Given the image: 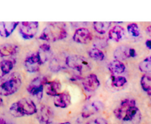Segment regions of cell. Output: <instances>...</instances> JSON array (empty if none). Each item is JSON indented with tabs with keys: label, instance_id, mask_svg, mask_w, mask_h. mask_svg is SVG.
I'll return each instance as SVG.
<instances>
[{
	"label": "cell",
	"instance_id": "ffe728a7",
	"mask_svg": "<svg viewBox=\"0 0 151 124\" xmlns=\"http://www.w3.org/2000/svg\"><path fill=\"white\" fill-rule=\"evenodd\" d=\"M15 64L14 59H5L0 61V77H4L11 73Z\"/></svg>",
	"mask_w": 151,
	"mask_h": 124
},
{
	"label": "cell",
	"instance_id": "4316f807",
	"mask_svg": "<svg viewBox=\"0 0 151 124\" xmlns=\"http://www.w3.org/2000/svg\"><path fill=\"white\" fill-rule=\"evenodd\" d=\"M66 65V64H64V63H62L61 61V60L57 58H55L51 59V61H50V68L51 70V71L58 72L60 71L62 68H64V66Z\"/></svg>",
	"mask_w": 151,
	"mask_h": 124
},
{
	"label": "cell",
	"instance_id": "f546056e",
	"mask_svg": "<svg viewBox=\"0 0 151 124\" xmlns=\"http://www.w3.org/2000/svg\"><path fill=\"white\" fill-rule=\"evenodd\" d=\"M88 124H108L107 121L103 118H96L95 119L90 120Z\"/></svg>",
	"mask_w": 151,
	"mask_h": 124
},
{
	"label": "cell",
	"instance_id": "3957f363",
	"mask_svg": "<svg viewBox=\"0 0 151 124\" xmlns=\"http://www.w3.org/2000/svg\"><path fill=\"white\" fill-rule=\"evenodd\" d=\"M21 85L22 78L19 73H12L0 84V95L9 96L14 94L19 90Z\"/></svg>",
	"mask_w": 151,
	"mask_h": 124
},
{
	"label": "cell",
	"instance_id": "6da1fadb",
	"mask_svg": "<svg viewBox=\"0 0 151 124\" xmlns=\"http://www.w3.org/2000/svg\"><path fill=\"white\" fill-rule=\"evenodd\" d=\"M68 36L66 24L62 22H53L47 24L42 30L40 39L46 41H57Z\"/></svg>",
	"mask_w": 151,
	"mask_h": 124
},
{
	"label": "cell",
	"instance_id": "30bf717a",
	"mask_svg": "<svg viewBox=\"0 0 151 124\" xmlns=\"http://www.w3.org/2000/svg\"><path fill=\"white\" fill-rule=\"evenodd\" d=\"M82 85L85 91L93 92L99 87L100 81L96 75L90 74L82 79Z\"/></svg>",
	"mask_w": 151,
	"mask_h": 124
},
{
	"label": "cell",
	"instance_id": "7a4b0ae2",
	"mask_svg": "<svg viewBox=\"0 0 151 124\" xmlns=\"http://www.w3.org/2000/svg\"><path fill=\"white\" fill-rule=\"evenodd\" d=\"M9 110L13 116L21 118L24 115H34L38 109L33 100L29 98H22L13 103Z\"/></svg>",
	"mask_w": 151,
	"mask_h": 124
},
{
	"label": "cell",
	"instance_id": "e575fe53",
	"mask_svg": "<svg viewBox=\"0 0 151 124\" xmlns=\"http://www.w3.org/2000/svg\"><path fill=\"white\" fill-rule=\"evenodd\" d=\"M59 124H71V123L69 122H65V123H59Z\"/></svg>",
	"mask_w": 151,
	"mask_h": 124
},
{
	"label": "cell",
	"instance_id": "9c48e42d",
	"mask_svg": "<svg viewBox=\"0 0 151 124\" xmlns=\"http://www.w3.org/2000/svg\"><path fill=\"white\" fill-rule=\"evenodd\" d=\"M73 39L75 42L79 44H88L93 39V36L88 29L81 27L76 30Z\"/></svg>",
	"mask_w": 151,
	"mask_h": 124
},
{
	"label": "cell",
	"instance_id": "52a82bcc",
	"mask_svg": "<svg viewBox=\"0 0 151 124\" xmlns=\"http://www.w3.org/2000/svg\"><path fill=\"white\" fill-rule=\"evenodd\" d=\"M41 65L42 64L37 52L29 53L24 59V67L28 73H36L40 70Z\"/></svg>",
	"mask_w": 151,
	"mask_h": 124
},
{
	"label": "cell",
	"instance_id": "8fae6325",
	"mask_svg": "<svg viewBox=\"0 0 151 124\" xmlns=\"http://www.w3.org/2000/svg\"><path fill=\"white\" fill-rule=\"evenodd\" d=\"M134 106H136V102L134 99H124L121 102L119 106L114 110V115L117 119L122 120L127 111Z\"/></svg>",
	"mask_w": 151,
	"mask_h": 124
},
{
	"label": "cell",
	"instance_id": "4dcf8cb0",
	"mask_svg": "<svg viewBox=\"0 0 151 124\" xmlns=\"http://www.w3.org/2000/svg\"><path fill=\"white\" fill-rule=\"evenodd\" d=\"M145 45L147 47L149 50H151V40L147 39L146 41H145Z\"/></svg>",
	"mask_w": 151,
	"mask_h": 124
},
{
	"label": "cell",
	"instance_id": "ba28073f",
	"mask_svg": "<svg viewBox=\"0 0 151 124\" xmlns=\"http://www.w3.org/2000/svg\"><path fill=\"white\" fill-rule=\"evenodd\" d=\"M38 120L42 124H50L53 120V109L48 106L42 105L40 109L36 112Z\"/></svg>",
	"mask_w": 151,
	"mask_h": 124
},
{
	"label": "cell",
	"instance_id": "5b68a950",
	"mask_svg": "<svg viewBox=\"0 0 151 124\" xmlns=\"http://www.w3.org/2000/svg\"><path fill=\"white\" fill-rule=\"evenodd\" d=\"M47 79L44 76H39L31 81L27 86V91L30 95L36 97L38 100H41L43 96V91Z\"/></svg>",
	"mask_w": 151,
	"mask_h": 124
},
{
	"label": "cell",
	"instance_id": "44dd1931",
	"mask_svg": "<svg viewBox=\"0 0 151 124\" xmlns=\"http://www.w3.org/2000/svg\"><path fill=\"white\" fill-rule=\"evenodd\" d=\"M130 48L126 46H119L114 51V57L116 60H124L130 58Z\"/></svg>",
	"mask_w": 151,
	"mask_h": 124
},
{
	"label": "cell",
	"instance_id": "8992f818",
	"mask_svg": "<svg viewBox=\"0 0 151 124\" xmlns=\"http://www.w3.org/2000/svg\"><path fill=\"white\" fill-rule=\"evenodd\" d=\"M38 30V21H22L19 24V32L24 39H31L36 36Z\"/></svg>",
	"mask_w": 151,
	"mask_h": 124
},
{
	"label": "cell",
	"instance_id": "2e32d148",
	"mask_svg": "<svg viewBox=\"0 0 151 124\" xmlns=\"http://www.w3.org/2000/svg\"><path fill=\"white\" fill-rule=\"evenodd\" d=\"M45 87L46 94L55 97L59 93L62 86L59 80H53L51 81H47V83L45 85Z\"/></svg>",
	"mask_w": 151,
	"mask_h": 124
},
{
	"label": "cell",
	"instance_id": "7c38bea8",
	"mask_svg": "<svg viewBox=\"0 0 151 124\" xmlns=\"http://www.w3.org/2000/svg\"><path fill=\"white\" fill-rule=\"evenodd\" d=\"M103 108H104V104L101 102L96 100L92 103H88L83 108V110L82 112V116L84 118H90L94 114L102 110Z\"/></svg>",
	"mask_w": 151,
	"mask_h": 124
},
{
	"label": "cell",
	"instance_id": "d6986e66",
	"mask_svg": "<svg viewBox=\"0 0 151 124\" xmlns=\"http://www.w3.org/2000/svg\"><path fill=\"white\" fill-rule=\"evenodd\" d=\"M126 67L123 62L119 60H114L108 64V70L113 76L122 74L125 71Z\"/></svg>",
	"mask_w": 151,
	"mask_h": 124
},
{
	"label": "cell",
	"instance_id": "7402d4cb",
	"mask_svg": "<svg viewBox=\"0 0 151 124\" xmlns=\"http://www.w3.org/2000/svg\"><path fill=\"white\" fill-rule=\"evenodd\" d=\"M111 22L110 21H94L93 26L96 33L99 34H105L111 26Z\"/></svg>",
	"mask_w": 151,
	"mask_h": 124
},
{
	"label": "cell",
	"instance_id": "f1b7e54d",
	"mask_svg": "<svg viewBox=\"0 0 151 124\" xmlns=\"http://www.w3.org/2000/svg\"><path fill=\"white\" fill-rule=\"evenodd\" d=\"M93 44L96 48L100 50V48H104L107 47V41L105 38H103V37H96L94 40Z\"/></svg>",
	"mask_w": 151,
	"mask_h": 124
},
{
	"label": "cell",
	"instance_id": "836d02e7",
	"mask_svg": "<svg viewBox=\"0 0 151 124\" xmlns=\"http://www.w3.org/2000/svg\"><path fill=\"white\" fill-rule=\"evenodd\" d=\"M2 102H3V100H2V97H1V95H0V106H2Z\"/></svg>",
	"mask_w": 151,
	"mask_h": 124
},
{
	"label": "cell",
	"instance_id": "d6a6232c",
	"mask_svg": "<svg viewBox=\"0 0 151 124\" xmlns=\"http://www.w3.org/2000/svg\"><path fill=\"white\" fill-rule=\"evenodd\" d=\"M0 124H7L6 122H5V120L4 119H2V118H0Z\"/></svg>",
	"mask_w": 151,
	"mask_h": 124
},
{
	"label": "cell",
	"instance_id": "4fadbf2b",
	"mask_svg": "<svg viewBox=\"0 0 151 124\" xmlns=\"http://www.w3.org/2000/svg\"><path fill=\"white\" fill-rule=\"evenodd\" d=\"M71 103V98L70 95L68 94V92H61L59 93L57 95H56L53 99V103L56 107L67 108L70 106Z\"/></svg>",
	"mask_w": 151,
	"mask_h": 124
},
{
	"label": "cell",
	"instance_id": "cb8c5ba5",
	"mask_svg": "<svg viewBox=\"0 0 151 124\" xmlns=\"http://www.w3.org/2000/svg\"><path fill=\"white\" fill-rule=\"evenodd\" d=\"M88 56L91 58L93 59L96 61H103L104 59V54L101 50L98 48H94L91 49L88 51Z\"/></svg>",
	"mask_w": 151,
	"mask_h": 124
},
{
	"label": "cell",
	"instance_id": "9a60e30c",
	"mask_svg": "<svg viewBox=\"0 0 151 124\" xmlns=\"http://www.w3.org/2000/svg\"><path fill=\"white\" fill-rule=\"evenodd\" d=\"M37 53L39 56H40L42 64H45V62L48 61L49 60L52 59L53 52H52L51 48H50V44H43L40 45V49L37 51Z\"/></svg>",
	"mask_w": 151,
	"mask_h": 124
},
{
	"label": "cell",
	"instance_id": "1f68e13d",
	"mask_svg": "<svg viewBox=\"0 0 151 124\" xmlns=\"http://www.w3.org/2000/svg\"><path fill=\"white\" fill-rule=\"evenodd\" d=\"M146 32H147V33L150 36H151V25L147 27Z\"/></svg>",
	"mask_w": 151,
	"mask_h": 124
},
{
	"label": "cell",
	"instance_id": "484cf974",
	"mask_svg": "<svg viewBox=\"0 0 151 124\" xmlns=\"http://www.w3.org/2000/svg\"><path fill=\"white\" fill-rule=\"evenodd\" d=\"M111 83L112 86H115V87H122L127 83V79L123 76H116L112 75Z\"/></svg>",
	"mask_w": 151,
	"mask_h": 124
},
{
	"label": "cell",
	"instance_id": "d590c367",
	"mask_svg": "<svg viewBox=\"0 0 151 124\" xmlns=\"http://www.w3.org/2000/svg\"><path fill=\"white\" fill-rule=\"evenodd\" d=\"M0 58H1V56H0Z\"/></svg>",
	"mask_w": 151,
	"mask_h": 124
},
{
	"label": "cell",
	"instance_id": "83f0119b",
	"mask_svg": "<svg viewBox=\"0 0 151 124\" xmlns=\"http://www.w3.org/2000/svg\"><path fill=\"white\" fill-rule=\"evenodd\" d=\"M129 34L133 37H139L140 36V30L136 23L129 24L127 27Z\"/></svg>",
	"mask_w": 151,
	"mask_h": 124
},
{
	"label": "cell",
	"instance_id": "5bb4252c",
	"mask_svg": "<svg viewBox=\"0 0 151 124\" xmlns=\"http://www.w3.org/2000/svg\"><path fill=\"white\" fill-rule=\"evenodd\" d=\"M19 24L18 21L12 22H1L0 23V36L4 38H8L13 33L15 29Z\"/></svg>",
	"mask_w": 151,
	"mask_h": 124
},
{
	"label": "cell",
	"instance_id": "277c9868",
	"mask_svg": "<svg viewBox=\"0 0 151 124\" xmlns=\"http://www.w3.org/2000/svg\"><path fill=\"white\" fill-rule=\"evenodd\" d=\"M65 64L70 69L79 73V76L91 70V65L88 58L81 56H69L65 58Z\"/></svg>",
	"mask_w": 151,
	"mask_h": 124
},
{
	"label": "cell",
	"instance_id": "603a6c76",
	"mask_svg": "<svg viewBox=\"0 0 151 124\" xmlns=\"http://www.w3.org/2000/svg\"><path fill=\"white\" fill-rule=\"evenodd\" d=\"M140 83L144 91L151 93V73H145L141 78Z\"/></svg>",
	"mask_w": 151,
	"mask_h": 124
},
{
	"label": "cell",
	"instance_id": "ac0fdd59",
	"mask_svg": "<svg viewBox=\"0 0 151 124\" xmlns=\"http://www.w3.org/2000/svg\"><path fill=\"white\" fill-rule=\"evenodd\" d=\"M19 52V47L12 44H7L1 46L0 47V56L2 57H9L17 54Z\"/></svg>",
	"mask_w": 151,
	"mask_h": 124
},
{
	"label": "cell",
	"instance_id": "e0dca14e",
	"mask_svg": "<svg viewBox=\"0 0 151 124\" xmlns=\"http://www.w3.org/2000/svg\"><path fill=\"white\" fill-rule=\"evenodd\" d=\"M124 33H124V27L119 25H116L109 30L108 37L110 39L118 42L124 37Z\"/></svg>",
	"mask_w": 151,
	"mask_h": 124
},
{
	"label": "cell",
	"instance_id": "d4e9b609",
	"mask_svg": "<svg viewBox=\"0 0 151 124\" xmlns=\"http://www.w3.org/2000/svg\"><path fill=\"white\" fill-rule=\"evenodd\" d=\"M139 70L142 73H151V56L147 57L144 59L139 65Z\"/></svg>",
	"mask_w": 151,
	"mask_h": 124
}]
</instances>
